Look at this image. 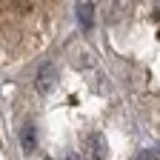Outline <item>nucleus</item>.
<instances>
[{"label":"nucleus","instance_id":"1","mask_svg":"<svg viewBox=\"0 0 160 160\" xmlns=\"http://www.w3.org/2000/svg\"><path fill=\"white\" fill-rule=\"evenodd\" d=\"M54 74H57V72H54V66H52V63H46L43 69L37 72V77H34V89H37L40 94H52V92H54V80H57Z\"/></svg>","mask_w":160,"mask_h":160},{"label":"nucleus","instance_id":"4","mask_svg":"<svg viewBox=\"0 0 160 160\" xmlns=\"http://www.w3.org/2000/svg\"><path fill=\"white\" fill-rule=\"evenodd\" d=\"M89 149H92V160H100V157H103V146H100L97 140H92V146H89Z\"/></svg>","mask_w":160,"mask_h":160},{"label":"nucleus","instance_id":"2","mask_svg":"<svg viewBox=\"0 0 160 160\" xmlns=\"http://www.w3.org/2000/svg\"><path fill=\"white\" fill-rule=\"evenodd\" d=\"M77 17H80V23H83V29H92L94 6H92V3H77Z\"/></svg>","mask_w":160,"mask_h":160},{"label":"nucleus","instance_id":"3","mask_svg":"<svg viewBox=\"0 0 160 160\" xmlns=\"http://www.w3.org/2000/svg\"><path fill=\"white\" fill-rule=\"evenodd\" d=\"M20 143H23V152H32V149H34V126H32V123H26V126H23Z\"/></svg>","mask_w":160,"mask_h":160}]
</instances>
